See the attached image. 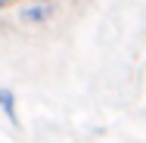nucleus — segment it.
I'll list each match as a JSON object with an SVG mask.
<instances>
[{
    "label": "nucleus",
    "instance_id": "nucleus-3",
    "mask_svg": "<svg viewBox=\"0 0 146 143\" xmlns=\"http://www.w3.org/2000/svg\"><path fill=\"white\" fill-rule=\"evenodd\" d=\"M13 3H16V0H0V13H3V9H9Z\"/></svg>",
    "mask_w": 146,
    "mask_h": 143
},
{
    "label": "nucleus",
    "instance_id": "nucleus-2",
    "mask_svg": "<svg viewBox=\"0 0 146 143\" xmlns=\"http://www.w3.org/2000/svg\"><path fill=\"white\" fill-rule=\"evenodd\" d=\"M0 112L6 115V121H9V124H16V128H19V115H16V93H13V90H6V87H0Z\"/></svg>",
    "mask_w": 146,
    "mask_h": 143
},
{
    "label": "nucleus",
    "instance_id": "nucleus-1",
    "mask_svg": "<svg viewBox=\"0 0 146 143\" xmlns=\"http://www.w3.org/2000/svg\"><path fill=\"white\" fill-rule=\"evenodd\" d=\"M56 0H31L25 6H19V13H16V19L22 22V25H47L53 16H56Z\"/></svg>",
    "mask_w": 146,
    "mask_h": 143
}]
</instances>
